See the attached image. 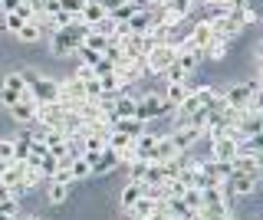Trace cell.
<instances>
[{"instance_id":"obj_1","label":"cell","mask_w":263,"mask_h":220,"mask_svg":"<svg viewBox=\"0 0 263 220\" xmlns=\"http://www.w3.org/2000/svg\"><path fill=\"white\" fill-rule=\"evenodd\" d=\"M175 56H178L175 46H168V43H152V46L145 50L142 59H145V69H148V72H158V76H161V72L168 69L171 63H175Z\"/></svg>"},{"instance_id":"obj_2","label":"cell","mask_w":263,"mask_h":220,"mask_svg":"<svg viewBox=\"0 0 263 220\" xmlns=\"http://www.w3.org/2000/svg\"><path fill=\"white\" fill-rule=\"evenodd\" d=\"M208 27H211V33L217 36V39H237L243 33V27H240V20L234 17V13H224V10H217L214 17H208Z\"/></svg>"},{"instance_id":"obj_3","label":"cell","mask_w":263,"mask_h":220,"mask_svg":"<svg viewBox=\"0 0 263 220\" xmlns=\"http://www.w3.org/2000/svg\"><path fill=\"white\" fill-rule=\"evenodd\" d=\"M164 112H171L168 109V102L161 99V92H145V95H138V105H135V118L138 122H152V118H158L164 115Z\"/></svg>"},{"instance_id":"obj_4","label":"cell","mask_w":263,"mask_h":220,"mask_svg":"<svg viewBox=\"0 0 263 220\" xmlns=\"http://www.w3.org/2000/svg\"><path fill=\"white\" fill-rule=\"evenodd\" d=\"M253 95H260V79H247V83H234V86H227L224 99H227L230 109H243V105L250 102Z\"/></svg>"},{"instance_id":"obj_5","label":"cell","mask_w":263,"mask_h":220,"mask_svg":"<svg viewBox=\"0 0 263 220\" xmlns=\"http://www.w3.org/2000/svg\"><path fill=\"white\" fill-rule=\"evenodd\" d=\"M30 92H33V102H36V105H53V102H60V83H56V79L40 76L36 83L30 86Z\"/></svg>"},{"instance_id":"obj_6","label":"cell","mask_w":263,"mask_h":220,"mask_svg":"<svg viewBox=\"0 0 263 220\" xmlns=\"http://www.w3.org/2000/svg\"><path fill=\"white\" fill-rule=\"evenodd\" d=\"M89 165H92V174H109V171H115L122 165V158L115 154L112 148H102V151H89L86 154Z\"/></svg>"},{"instance_id":"obj_7","label":"cell","mask_w":263,"mask_h":220,"mask_svg":"<svg viewBox=\"0 0 263 220\" xmlns=\"http://www.w3.org/2000/svg\"><path fill=\"white\" fill-rule=\"evenodd\" d=\"M152 27H155V17H152V10H148V7H138V10L132 13L125 23H122V30H125V33H142V36L152 33Z\"/></svg>"},{"instance_id":"obj_8","label":"cell","mask_w":263,"mask_h":220,"mask_svg":"<svg viewBox=\"0 0 263 220\" xmlns=\"http://www.w3.org/2000/svg\"><path fill=\"white\" fill-rule=\"evenodd\" d=\"M257 187H260V181L257 177H247V174H230L224 181V191L230 194V197H250Z\"/></svg>"},{"instance_id":"obj_9","label":"cell","mask_w":263,"mask_h":220,"mask_svg":"<svg viewBox=\"0 0 263 220\" xmlns=\"http://www.w3.org/2000/svg\"><path fill=\"white\" fill-rule=\"evenodd\" d=\"M168 138L175 142V148H178V151H191L194 145L204 138V132H201V128H194V125H184V128H171Z\"/></svg>"},{"instance_id":"obj_10","label":"cell","mask_w":263,"mask_h":220,"mask_svg":"<svg viewBox=\"0 0 263 220\" xmlns=\"http://www.w3.org/2000/svg\"><path fill=\"white\" fill-rule=\"evenodd\" d=\"M175 154H178L175 142H171L168 135H158V138H155V148H152V154H148V161H155V165H161V161H171Z\"/></svg>"},{"instance_id":"obj_11","label":"cell","mask_w":263,"mask_h":220,"mask_svg":"<svg viewBox=\"0 0 263 220\" xmlns=\"http://www.w3.org/2000/svg\"><path fill=\"white\" fill-rule=\"evenodd\" d=\"M155 138H158V132H148V128H142V132L132 138V148L128 151L135 154V158H148L152 148H155Z\"/></svg>"},{"instance_id":"obj_12","label":"cell","mask_w":263,"mask_h":220,"mask_svg":"<svg viewBox=\"0 0 263 220\" xmlns=\"http://www.w3.org/2000/svg\"><path fill=\"white\" fill-rule=\"evenodd\" d=\"M201 59H204V53L201 50H194V46H178V56H175V63L184 72H194L197 66H201Z\"/></svg>"},{"instance_id":"obj_13","label":"cell","mask_w":263,"mask_h":220,"mask_svg":"<svg viewBox=\"0 0 263 220\" xmlns=\"http://www.w3.org/2000/svg\"><path fill=\"white\" fill-rule=\"evenodd\" d=\"M66 168H69V174H72V184L92 174V165H89V158H86V154H79V151L66 158Z\"/></svg>"},{"instance_id":"obj_14","label":"cell","mask_w":263,"mask_h":220,"mask_svg":"<svg viewBox=\"0 0 263 220\" xmlns=\"http://www.w3.org/2000/svg\"><path fill=\"white\" fill-rule=\"evenodd\" d=\"M79 23H86V27H96L99 20H105V7L99 4V0H86V7L79 10Z\"/></svg>"},{"instance_id":"obj_15","label":"cell","mask_w":263,"mask_h":220,"mask_svg":"<svg viewBox=\"0 0 263 220\" xmlns=\"http://www.w3.org/2000/svg\"><path fill=\"white\" fill-rule=\"evenodd\" d=\"M86 27V23H82ZM79 46H89V50H96V53H105V46H109V39H105L99 30H92V27H86L82 30V36H79Z\"/></svg>"},{"instance_id":"obj_16","label":"cell","mask_w":263,"mask_h":220,"mask_svg":"<svg viewBox=\"0 0 263 220\" xmlns=\"http://www.w3.org/2000/svg\"><path fill=\"white\" fill-rule=\"evenodd\" d=\"M10 115L20 122V125H33V118H36V102L20 99L16 105H10Z\"/></svg>"},{"instance_id":"obj_17","label":"cell","mask_w":263,"mask_h":220,"mask_svg":"<svg viewBox=\"0 0 263 220\" xmlns=\"http://www.w3.org/2000/svg\"><path fill=\"white\" fill-rule=\"evenodd\" d=\"M191 92V86L187 83H168L164 86V92H161V99L168 102V109H175V105H181V99Z\"/></svg>"},{"instance_id":"obj_18","label":"cell","mask_w":263,"mask_h":220,"mask_svg":"<svg viewBox=\"0 0 263 220\" xmlns=\"http://www.w3.org/2000/svg\"><path fill=\"white\" fill-rule=\"evenodd\" d=\"M142 194H145V184H142V181H128V184H125V191H122V197H119L122 210L128 214V207H132V204H135L138 197H142Z\"/></svg>"},{"instance_id":"obj_19","label":"cell","mask_w":263,"mask_h":220,"mask_svg":"<svg viewBox=\"0 0 263 220\" xmlns=\"http://www.w3.org/2000/svg\"><path fill=\"white\" fill-rule=\"evenodd\" d=\"M40 36H43V27H40L36 20H27L20 30H16V39H20V43H36Z\"/></svg>"},{"instance_id":"obj_20","label":"cell","mask_w":263,"mask_h":220,"mask_svg":"<svg viewBox=\"0 0 263 220\" xmlns=\"http://www.w3.org/2000/svg\"><path fill=\"white\" fill-rule=\"evenodd\" d=\"M66 197H69V184L46 181V201L49 204H66Z\"/></svg>"},{"instance_id":"obj_21","label":"cell","mask_w":263,"mask_h":220,"mask_svg":"<svg viewBox=\"0 0 263 220\" xmlns=\"http://www.w3.org/2000/svg\"><path fill=\"white\" fill-rule=\"evenodd\" d=\"M125 168H128V181H142L145 171H148V158H135V154H132L125 161Z\"/></svg>"},{"instance_id":"obj_22","label":"cell","mask_w":263,"mask_h":220,"mask_svg":"<svg viewBox=\"0 0 263 220\" xmlns=\"http://www.w3.org/2000/svg\"><path fill=\"white\" fill-rule=\"evenodd\" d=\"M138 7H142V4H132V0H122V4L115 7V10H109V17H112L115 23H125V20L132 17V13L138 10Z\"/></svg>"},{"instance_id":"obj_23","label":"cell","mask_w":263,"mask_h":220,"mask_svg":"<svg viewBox=\"0 0 263 220\" xmlns=\"http://www.w3.org/2000/svg\"><path fill=\"white\" fill-rule=\"evenodd\" d=\"M92 30H99V33H102V36H105V39H109V43H112V39H115V36H119V30H122V23H115V20L109 17V13H105V20H99V23H96V27H92Z\"/></svg>"},{"instance_id":"obj_24","label":"cell","mask_w":263,"mask_h":220,"mask_svg":"<svg viewBox=\"0 0 263 220\" xmlns=\"http://www.w3.org/2000/svg\"><path fill=\"white\" fill-rule=\"evenodd\" d=\"M76 59H79V66H89V69H96L99 63H102V53L89 50V46H79V50H76Z\"/></svg>"},{"instance_id":"obj_25","label":"cell","mask_w":263,"mask_h":220,"mask_svg":"<svg viewBox=\"0 0 263 220\" xmlns=\"http://www.w3.org/2000/svg\"><path fill=\"white\" fill-rule=\"evenodd\" d=\"M227 53H230V43L227 39H214V43L204 50V56H211L214 63H220V59H227Z\"/></svg>"},{"instance_id":"obj_26","label":"cell","mask_w":263,"mask_h":220,"mask_svg":"<svg viewBox=\"0 0 263 220\" xmlns=\"http://www.w3.org/2000/svg\"><path fill=\"white\" fill-rule=\"evenodd\" d=\"M112 128H119V132H125V135H132V138H135V135L145 128V122H138V118H119Z\"/></svg>"},{"instance_id":"obj_27","label":"cell","mask_w":263,"mask_h":220,"mask_svg":"<svg viewBox=\"0 0 263 220\" xmlns=\"http://www.w3.org/2000/svg\"><path fill=\"white\" fill-rule=\"evenodd\" d=\"M161 76H164V83H187V76H191V72H184V69L178 66V63H171V66L164 69Z\"/></svg>"},{"instance_id":"obj_28","label":"cell","mask_w":263,"mask_h":220,"mask_svg":"<svg viewBox=\"0 0 263 220\" xmlns=\"http://www.w3.org/2000/svg\"><path fill=\"white\" fill-rule=\"evenodd\" d=\"M0 86H4V89H13V92H23V89H27V83H23L20 72H7V76L0 79Z\"/></svg>"},{"instance_id":"obj_29","label":"cell","mask_w":263,"mask_h":220,"mask_svg":"<svg viewBox=\"0 0 263 220\" xmlns=\"http://www.w3.org/2000/svg\"><path fill=\"white\" fill-rule=\"evenodd\" d=\"M0 214H4V217H13V220H20V217H23V214H20V201H16V197L0 201Z\"/></svg>"},{"instance_id":"obj_30","label":"cell","mask_w":263,"mask_h":220,"mask_svg":"<svg viewBox=\"0 0 263 220\" xmlns=\"http://www.w3.org/2000/svg\"><path fill=\"white\" fill-rule=\"evenodd\" d=\"M0 161H16V142L13 138H0Z\"/></svg>"},{"instance_id":"obj_31","label":"cell","mask_w":263,"mask_h":220,"mask_svg":"<svg viewBox=\"0 0 263 220\" xmlns=\"http://www.w3.org/2000/svg\"><path fill=\"white\" fill-rule=\"evenodd\" d=\"M23 23H27V20H23L16 10H13V13H4V30H7V33H13V36H16V30H20Z\"/></svg>"},{"instance_id":"obj_32","label":"cell","mask_w":263,"mask_h":220,"mask_svg":"<svg viewBox=\"0 0 263 220\" xmlns=\"http://www.w3.org/2000/svg\"><path fill=\"white\" fill-rule=\"evenodd\" d=\"M237 20H240V27L247 30V27H257V23H260V13L253 10V7H247V10H243V13H240Z\"/></svg>"},{"instance_id":"obj_33","label":"cell","mask_w":263,"mask_h":220,"mask_svg":"<svg viewBox=\"0 0 263 220\" xmlns=\"http://www.w3.org/2000/svg\"><path fill=\"white\" fill-rule=\"evenodd\" d=\"M0 102H4L7 109H10V105L20 102V92H13V89H4V86H0Z\"/></svg>"},{"instance_id":"obj_34","label":"cell","mask_w":263,"mask_h":220,"mask_svg":"<svg viewBox=\"0 0 263 220\" xmlns=\"http://www.w3.org/2000/svg\"><path fill=\"white\" fill-rule=\"evenodd\" d=\"M20 7V0H0V13H13Z\"/></svg>"},{"instance_id":"obj_35","label":"cell","mask_w":263,"mask_h":220,"mask_svg":"<svg viewBox=\"0 0 263 220\" xmlns=\"http://www.w3.org/2000/svg\"><path fill=\"white\" fill-rule=\"evenodd\" d=\"M161 4H164V0H145L142 7H148V10H155V7H161Z\"/></svg>"},{"instance_id":"obj_36","label":"cell","mask_w":263,"mask_h":220,"mask_svg":"<svg viewBox=\"0 0 263 220\" xmlns=\"http://www.w3.org/2000/svg\"><path fill=\"white\" fill-rule=\"evenodd\" d=\"M0 220H13V217H4V214H0Z\"/></svg>"},{"instance_id":"obj_37","label":"cell","mask_w":263,"mask_h":220,"mask_svg":"<svg viewBox=\"0 0 263 220\" xmlns=\"http://www.w3.org/2000/svg\"><path fill=\"white\" fill-rule=\"evenodd\" d=\"M20 220H36V217H20Z\"/></svg>"},{"instance_id":"obj_38","label":"cell","mask_w":263,"mask_h":220,"mask_svg":"<svg viewBox=\"0 0 263 220\" xmlns=\"http://www.w3.org/2000/svg\"><path fill=\"white\" fill-rule=\"evenodd\" d=\"M128 220H135V217H128Z\"/></svg>"}]
</instances>
